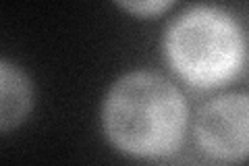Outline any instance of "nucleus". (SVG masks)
<instances>
[{
  "label": "nucleus",
  "mask_w": 249,
  "mask_h": 166,
  "mask_svg": "<svg viewBox=\"0 0 249 166\" xmlns=\"http://www.w3.org/2000/svg\"><path fill=\"white\" fill-rule=\"evenodd\" d=\"M162 50L178 79L197 90L232 81L245 65L247 44L239 21L220 6H193L170 23Z\"/></svg>",
  "instance_id": "obj_2"
},
{
  "label": "nucleus",
  "mask_w": 249,
  "mask_h": 166,
  "mask_svg": "<svg viewBox=\"0 0 249 166\" xmlns=\"http://www.w3.org/2000/svg\"><path fill=\"white\" fill-rule=\"evenodd\" d=\"M31 104H34V92H31L29 77L9 60H2L0 62V131L9 133L19 127L27 118Z\"/></svg>",
  "instance_id": "obj_4"
},
{
  "label": "nucleus",
  "mask_w": 249,
  "mask_h": 166,
  "mask_svg": "<svg viewBox=\"0 0 249 166\" xmlns=\"http://www.w3.org/2000/svg\"><path fill=\"white\" fill-rule=\"evenodd\" d=\"M114 2L129 15H135V17L142 19H152L166 13L177 0H114Z\"/></svg>",
  "instance_id": "obj_5"
},
{
  "label": "nucleus",
  "mask_w": 249,
  "mask_h": 166,
  "mask_svg": "<svg viewBox=\"0 0 249 166\" xmlns=\"http://www.w3.org/2000/svg\"><path fill=\"white\" fill-rule=\"evenodd\" d=\"M199 149L218 162H243L249 158V96L224 93L210 100L196 118Z\"/></svg>",
  "instance_id": "obj_3"
},
{
  "label": "nucleus",
  "mask_w": 249,
  "mask_h": 166,
  "mask_svg": "<svg viewBox=\"0 0 249 166\" xmlns=\"http://www.w3.org/2000/svg\"><path fill=\"white\" fill-rule=\"evenodd\" d=\"M102 129L106 139L131 158H166L185 137V96L158 73H127L112 83L102 102Z\"/></svg>",
  "instance_id": "obj_1"
}]
</instances>
